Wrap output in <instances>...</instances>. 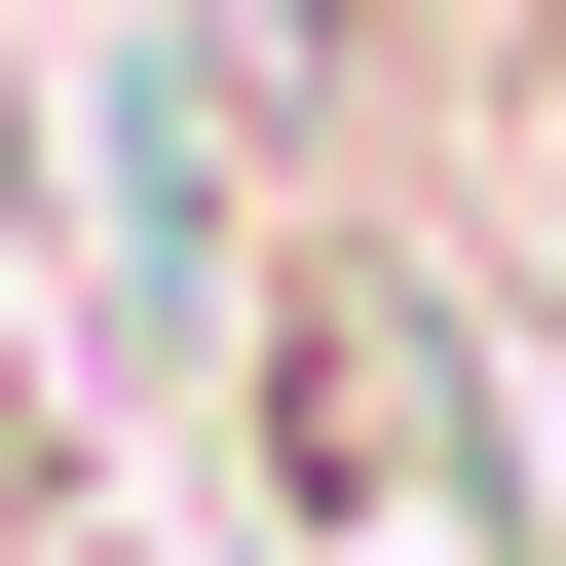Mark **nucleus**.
Returning a JSON list of instances; mask_svg holds the SVG:
<instances>
[]
</instances>
